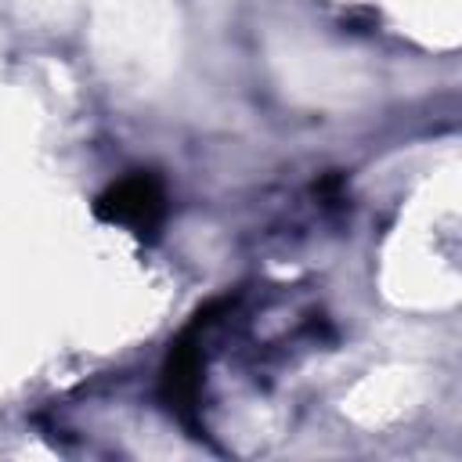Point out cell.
Returning <instances> with one entry per match:
<instances>
[{"instance_id":"cell-1","label":"cell","mask_w":462,"mask_h":462,"mask_svg":"<svg viewBox=\"0 0 462 462\" xmlns=\"http://www.w3.org/2000/svg\"><path fill=\"white\" fill-rule=\"evenodd\" d=\"M98 217L102 220L130 224L137 231L152 227V224L163 217V188H160V181L148 177V174H134V177L112 185L98 199Z\"/></svg>"}]
</instances>
